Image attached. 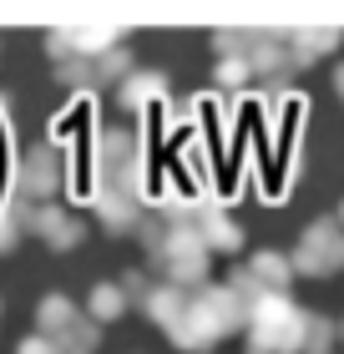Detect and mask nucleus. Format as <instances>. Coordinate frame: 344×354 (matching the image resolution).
Instances as JSON below:
<instances>
[{"instance_id":"f257e3e1","label":"nucleus","mask_w":344,"mask_h":354,"mask_svg":"<svg viewBox=\"0 0 344 354\" xmlns=\"http://www.w3.org/2000/svg\"><path fill=\"white\" fill-rule=\"evenodd\" d=\"M21 223H26L30 233H41L51 248H76L81 243V223L71 213H61L56 203H30V207H21Z\"/></svg>"},{"instance_id":"7ed1b4c3","label":"nucleus","mask_w":344,"mask_h":354,"mask_svg":"<svg viewBox=\"0 0 344 354\" xmlns=\"http://www.w3.org/2000/svg\"><path fill=\"white\" fill-rule=\"evenodd\" d=\"M162 91H168V76H162V71H132V76L117 86V102H122L127 111H142L147 102H157Z\"/></svg>"},{"instance_id":"423d86ee","label":"nucleus","mask_w":344,"mask_h":354,"mask_svg":"<svg viewBox=\"0 0 344 354\" xmlns=\"http://www.w3.org/2000/svg\"><path fill=\"white\" fill-rule=\"evenodd\" d=\"M132 71V56L127 51H107V56H96V82H117V76Z\"/></svg>"},{"instance_id":"f03ea898","label":"nucleus","mask_w":344,"mask_h":354,"mask_svg":"<svg viewBox=\"0 0 344 354\" xmlns=\"http://www.w3.org/2000/svg\"><path fill=\"white\" fill-rule=\"evenodd\" d=\"M15 177H21V192H30V203H46V198L61 187V152H56V147H36V152L21 162V172H15Z\"/></svg>"},{"instance_id":"0eeeda50","label":"nucleus","mask_w":344,"mask_h":354,"mask_svg":"<svg viewBox=\"0 0 344 354\" xmlns=\"http://www.w3.org/2000/svg\"><path fill=\"white\" fill-rule=\"evenodd\" d=\"M15 354H61V349L46 339V334H36V339H21V349H15Z\"/></svg>"},{"instance_id":"39448f33","label":"nucleus","mask_w":344,"mask_h":354,"mask_svg":"<svg viewBox=\"0 0 344 354\" xmlns=\"http://www.w3.org/2000/svg\"><path fill=\"white\" fill-rule=\"evenodd\" d=\"M122 309H127L122 283H96V294H91V314H96V319H117Z\"/></svg>"},{"instance_id":"6e6552de","label":"nucleus","mask_w":344,"mask_h":354,"mask_svg":"<svg viewBox=\"0 0 344 354\" xmlns=\"http://www.w3.org/2000/svg\"><path fill=\"white\" fill-rule=\"evenodd\" d=\"M10 238H15V223H10V218H0V248H10Z\"/></svg>"},{"instance_id":"20e7f679","label":"nucleus","mask_w":344,"mask_h":354,"mask_svg":"<svg viewBox=\"0 0 344 354\" xmlns=\"http://www.w3.org/2000/svg\"><path fill=\"white\" fill-rule=\"evenodd\" d=\"M96 213H102L107 228H132V223H137V198H132V192H117V187H102Z\"/></svg>"}]
</instances>
